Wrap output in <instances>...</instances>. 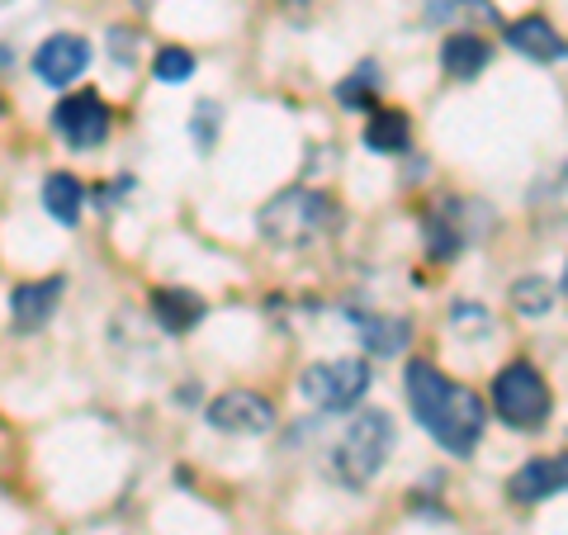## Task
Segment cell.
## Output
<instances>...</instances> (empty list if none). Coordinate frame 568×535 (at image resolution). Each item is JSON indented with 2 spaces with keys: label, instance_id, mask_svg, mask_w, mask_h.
Here are the masks:
<instances>
[{
  "label": "cell",
  "instance_id": "obj_5",
  "mask_svg": "<svg viewBox=\"0 0 568 535\" xmlns=\"http://www.w3.org/2000/svg\"><path fill=\"white\" fill-rule=\"evenodd\" d=\"M298 388H304V398L317 403L323 413H346V407H355V403L365 398L369 365L361 361V355H342V361L308 365L304 380H298Z\"/></svg>",
  "mask_w": 568,
  "mask_h": 535
},
{
  "label": "cell",
  "instance_id": "obj_11",
  "mask_svg": "<svg viewBox=\"0 0 568 535\" xmlns=\"http://www.w3.org/2000/svg\"><path fill=\"white\" fill-rule=\"evenodd\" d=\"M204 313H209V303L194 294V290H175V284H162V290H152V317H156V323H162L171 336L200 327Z\"/></svg>",
  "mask_w": 568,
  "mask_h": 535
},
{
  "label": "cell",
  "instance_id": "obj_6",
  "mask_svg": "<svg viewBox=\"0 0 568 535\" xmlns=\"http://www.w3.org/2000/svg\"><path fill=\"white\" fill-rule=\"evenodd\" d=\"M110 104H104L95 91H77L67 95L58 110H52V129H58L71 148H100L110 138Z\"/></svg>",
  "mask_w": 568,
  "mask_h": 535
},
{
  "label": "cell",
  "instance_id": "obj_16",
  "mask_svg": "<svg viewBox=\"0 0 568 535\" xmlns=\"http://www.w3.org/2000/svg\"><path fill=\"white\" fill-rule=\"evenodd\" d=\"M365 148L369 152H403L407 148V114L403 110H375L365 123Z\"/></svg>",
  "mask_w": 568,
  "mask_h": 535
},
{
  "label": "cell",
  "instance_id": "obj_15",
  "mask_svg": "<svg viewBox=\"0 0 568 535\" xmlns=\"http://www.w3.org/2000/svg\"><path fill=\"white\" fill-rule=\"evenodd\" d=\"M351 323L365 332V346L379 351V355H394L407 346V336H413V327H407V317H375V313H351Z\"/></svg>",
  "mask_w": 568,
  "mask_h": 535
},
{
  "label": "cell",
  "instance_id": "obj_14",
  "mask_svg": "<svg viewBox=\"0 0 568 535\" xmlns=\"http://www.w3.org/2000/svg\"><path fill=\"white\" fill-rule=\"evenodd\" d=\"M43 209L58 223L77 228L81 223V209H85V190H81L77 175H71V171H52L48 181H43Z\"/></svg>",
  "mask_w": 568,
  "mask_h": 535
},
{
  "label": "cell",
  "instance_id": "obj_10",
  "mask_svg": "<svg viewBox=\"0 0 568 535\" xmlns=\"http://www.w3.org/2000/svg\"><path fill=\"white\" fill-rule=\"evenodd\" d=\"M564 484H568L564 455H536V460H526V465L511 474L507 497H517V503H549V497L564 493Z\"/></svg>",
  "mask_w": 568,
  "mask_h": 535
},
{
  "label": "cell",
  "instance_id": "obj_20",
  "mask_svg": "<svg viewBox=\"0 0 568 535\" xmlns=\"http://www.w3.org/2000/svg\"><path fill=\"white\" fill-rule=\"evenodd\" d=\"M219 104L213 100H200L194 104V142H200V148H213V138H219Z\"/></svg>",
  "mask_w": 568,
  "mask_h": 535
},
{
  "label": "cell",
  "instance_id": "obj_17",
  "mask_svg": "<svg viewBox=\"0 0 568 535\" xmlns=\"http://www.w3.org/2000/svg\"><path fill=\"white\" fill-rule=\"evenodd\" d=\"M511 303H517L526 317H545L559 303V284L549 275H526V280L511 284Z\"/></svg>",
  "mask_w": 568,
  "mask_h": 535
},
{
  "label": "cell",
  "instance_id": "obj_18",
  "mask_svg": "<svg viewBox=\"0 0 568 535\" xmlns=\"http://www.w3.org/2000/svg\"><path fill=\"white\" fill-rule=\"evenodd\" d=\"M379 71H375V62H365V67H355L351 77L336 85V100L346 104V110H369V104H375V91H379Z\"/></svg>",
  "mask_w": 568,
  "mask_h": 535
},
{
  "label": "cell",
  "instance_id": "obj_22",
  "mask_svg": "<svg viewBox=\"0 0 568 535\" xmlns=\"http://www.w3.org/2000/svg\"><path fill=\"white\" fill-rule=\"evenodd\" d=\"M465 10H478V14H484V20H493V0H465Z\"/></svg>",
  "mask_w": 568,
  "mask_h": 535
},
{
  "label": "cell",
  "instance_id": "obj_24",
  "mask_svg": "<svg viewBox=\"0 0 568 535\" xmlns=\"http://www.w3.org/2000/svg\"><path fill=\"white\" fill-rule=\"evenodd\" d=\"M133 6H148V0H133Z\"/></svg>",
  "mask_w": 568,
  "mask_h": 535
},
{
  "label": "cell",
  "instance_id": "obj_1",
  "mask_svg": "<svg viewBox=\"0 0 568 535\" xmlns=\"http://www.w3.org/2000/svg\"><path fill=\"white\" fill-rule=\"evenodd\" d=\"M407 403H413L417 422L432 432L450 455H474L478 436L488 426V407L484 398L465 384H450L432 361H407Z\"/></svg>",
  "mask_w": 568,
  "mask_h": 535
},
{
  "label": "cell",
  "instance_id": "obj_2",
  "mask_svg": "<svg viewBox=\"0 0 568 535\" xmlns=\"http://www.w3.org/2000/svg\"><path fill=\"white\" fill-rule=\"evenodd\" d=\"M261 233L265 242L275 246H308V242H323L336 233L342 223V209H336L332 194L323 190H284L275 194L271 204L261 209Z\"/></svg>",
  "mask_w": 568,
  "mask_h": 535
},
{
  "label": "cell",
  "instance_id": "obj_8",
  "mask_svg": "<svg viewBox=\"0 0 568 535\" xmlns=\"http://www.w3.org/2000/svg\"><path fill=\"white\" fill-rule=\"evenodd\" d=\"M62 290H67L62 275L14 284V294H10V323H14V332H39V327H48L52 313H58V303H62Z\"/></svg>",
  "mask_w": 568,
  "mask_h": 535
},
{
  "label": "cell",
  "instance_id": "obj_7",
  "mask_svg": "<svg viewBox=\"0 0 568 535\" xmlns=\"http://www.w3.org/2000/svg\"><path fill=\"white\" fill-rule=\"evenodd\" d=\"M209 426L233 432V436H261L275 426V407H271V398L252 394V388H227V394L209 403Z\"/></svg>",
  "mask_w": 568,
  "mask_h": 535
},
{
  "label": "cell",
  "instance_id": "obj_19",
  "mask_svg": "<svg viewBox=\"0 0 568 535\" xmlns=\"http://www.w3.org/2000/svg\"><path fill=\"white\" fill-rule=\"evenodd\" d=\"M152 77L162 81V85H181V81H190L194 77V52L190 48H162L156 52V62H152Z\"/></svg>",
  "mask_w": 568,
  "mask_h": 535
},
{
  "label": "cell",
  "instance_id": "obj_21",
  "mask_svg": "<svg viewBox=\"0 0 568 535\" xmlns=\"http://www.w3.org/2000/svg\"><path fill=\"white\" fill-rule=\"evenodd\" d=\"M110 39H114V58H119L123 67H129V62L138 58V33H129V29H114Z\"/></svg>",
  "mask_w": 568,
  "mask_h": 535
},
{
  "label": "cell",
  "instance_id": "obj_3",
  "mask_svg": "<svg viewBox=\"0 0 568 535\" xmlns=\"http://www.w3.org/2000/svg\"><path fill=\"white\" fill-rule=\"evenodd\" d=\"M388 451H394V422H388V413H379V407H365V413H355L346 422V432L336 436L327 465L346 488H365L369 478L384 470Z\"/></svg>",
  "mask_w": 568,
  "mask_h": 535
},
{
  "label": "cell",
  "instance_id": "obj_23",
  "mask_svg": "<svg viewBox=\"0 0 568 535\" xmlns=\"http://www.w3.org/2000/svg\"><path fill=\"white\" fill-rule=\"evenodd\" d=\"M0 119H6V100H0Z\"/></svg>",
  "mask_w": 568,
  "mask_h": 535
},
{
  "label": "cell",
  "instance_id": "obj_13",
  "mask_svg": "<svg viewBox=\"0 0 568 535\" xmlns=\"http://www.w3.org/2000/svg\"><path fill=\"white\" fill-rule=\"evenodd\" d=\"M488 62H493V48L478 39V33H450V39L440 43V67H446L450 81H474Z\"/></svg>",
  "mask_w": 568,
  "mask_h": 535
},
{
  "label": "cell",
  "instance_id": "obj_12",
  "mask_svg": "<svg viewBox=\"0 0 568 535\" xmlns=\"http://www.w3.org/2000/svg\"><path fill=\"white\" fill-rule=\"evenodd\" d=\"M507 43L526 52L530 62H559L564 58V39H559V29L545 20V14H526V20L517 24H507Z\"/></svg>",
  "mask_w": 568,
  "mask_h": 535
},
{
  "label": "cell",
  "instance_id": "obj_9",
  "mask_svg": "<svg viewBox=\"0 0 568 535\" xmlns=\"http://www.w3.org/2000/svg\"><path fill=\"white\" fill-rule=\"evenodd\" d=\"M85 67H91V43H85L81 33H52V39H43L39 52H33V71H39V81H48V85L77 81Z\"/></svg>",
  "mask_w": 568,
  "mask_h": 535
},
{
  "label": "cell",
  "instance_id": "obj_4",
  "mask_svg": "<svg viewBox=\"0 0 568 535\" xmlns=\"http://www.w3.org/2000/svg\"><path fill=\"white\" fill-rule=\"evenodd\" d=\"M493 407H497V417L507 426H517V432H540L549 413H555V394H549L545 374L530 361H511L497 370V380H493Z\"/></svg>",
  "mask_w": 568,
  "mask_h": 535
}]
</instances>
